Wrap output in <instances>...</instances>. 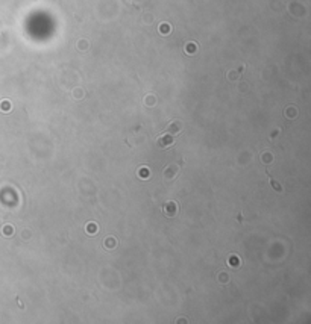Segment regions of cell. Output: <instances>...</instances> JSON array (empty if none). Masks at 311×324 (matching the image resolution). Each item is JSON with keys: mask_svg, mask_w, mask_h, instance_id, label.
<instances>
[{"mask_svg": "<svg viewBox=\"0 0 311 324\" xmlns=\"http://www.w3.org/2000/svg\"><path fill=\"white\" fill-rule=\"evenodd\" d=\"M178 205L175 203V202H169L166 206H164V214L166 215H169V217H173V215H176L178 214Z\"/></svg>", "mask_w": 311, "mask_h": 324, "instance_id": "6da1fadb", "label": "cell"}, {"mask_svg": "<svg viewBox=\"0 0 311 324\" xmlns=\"http://www.w3.org/2000/svg\"><path fill=\"white\" fill-rule=\"evenodd\" d=\"M158 143H159V146H162V147H164V146H166V147H169V146H172V144H173V138H172L170 135H162V136L159 138V141H158Z\"/></svg>", "mask_w": 311, "mask_h": 324, "instance_id": "7a4b0ae2", "label": "cell"}, {"mask_svg": "<svg viewBox=\"0 0 311 324\" xmlns=\"http://www.w3.org/2000/svg\"><path fill=\"white\" fill-rule=\"evenodd\" d=\"M138 176L143 177V179H147V177H149V170H147V168H140V170H138Z\"/></svg>", "mask_w": 311, "mask_h": 324, "instance_id": "3957f363", "label": "cell"}, {"mask_svg": "<svg viewBox=\"0 0 311 324\" xmlns=\"http://www.w3.org/2000/svg\"><path fill=\"white\" fill-rule=\"evenodd\" d=\"M87 230H88V235H96V232H97V226H96V224H88Z\"/></svg>", "mask_w": 311, "mask_h": 324, "instance_id": "277c9868", "label": "cell"}, {"mask_svg": "<svg viewBox=\"0 0 311 324\" xmlns=\"http://www.w3.org/2000/svg\"><path fill=\"white\" fill-rule=\"evenodd\" d=\"M3 232H5L6 236H11V235H12V227H11V226H6V227L3 229Z\"/></svg>", "mask_w": 311, "mask_h": 324, "instance_id": "5b68a950", "label": "cell"}]
</instances>
